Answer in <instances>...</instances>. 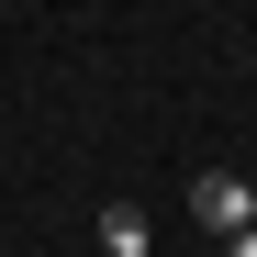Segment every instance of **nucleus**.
Listing matches in <instances>:
<instances>
[{
  "label": "nucleus",
  "instance_id": "nucleus-1",
  "mask_svg": "<svg viewBox=\"0 0 257 257\" xmlns=\"http://www.w3.org/2000/svg\"><path fill=\"white\" fill-rule=\"evenodd\" d=\"M190 212H201L212 235H246V224H257V190L224 179V168H201V179H190Z\"/></svg>",
  "mask_w": 257,
  "mask_h": 257
},
{
  "label": "nucleus",
  "instance_id": "nucleus-2",
  "mask_svg": "<svg viewBox=\"0 0 257 257\" xmlns=\"http://www.w3.org/2000/svg\"><path fill=\"white\" fill-rule=\"evenodd\" d=\"M101 246H112V257H157V235H146V212H135V201H112V212H101Z\"/></svg>",
  "mask_w": 257,
  "mask_h": 257
},
{
  "label": "nucleus",
  "instance_id": "nucleus-3",
  "mask_svg": "<svg viewBox=\"0 0 257 257\" xmlns=\"http://www.w3.org/2000/svg\"><path fill=\"white\" fill-rule=\"evenodd\" d=\"M224 257H257V224H246V235H224Z\"/></svg>",
  "mask_w": 257,
  "mask_h": 257
}]
</instances>
